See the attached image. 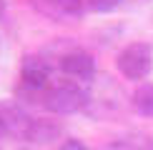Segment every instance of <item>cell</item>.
I'll list each match as a JSON object with an SVG mask.
<instances>
[{
	"label": "cell",
	"mask_w": 153,
	"mask_h": 150,
	"mask_svg": "<svg viewBox=\"0 0 153 150\" xmlns=\"http://www.w3.org/2000/svg\"><path fill=\"white\" fill-rule=\"evenodd\" d=\"M50 62L43 55H25L20 60V73H18V85H15V95L18 103H40L43 105V95L53 83H50Z\"/></svg>",
	"instance_id": "cell-1"
},
{
	"label": "cell",
	"mask_w": 153,
	"mask_h": 150,
	"mask_svg": "<svg viewBox=\"0 0 153 150\" xmlns=\"http://www.w3.org/2000/svg\"><path fill=\"white\" fill-rule=\"evenodd\" d=\"M88 105H91V93L73 80H58L43 95V108L53 115H73L85 110Z\"/></svg>",
	"instance_id": "cell-2"
},
{
	"label": "cell",
	"mask_w": 153,
	"mask_h": 150,
	"mask_svg": "<svg viewBox=\"0 0 153 150\" xmlns=\"http://www.w3.org/2000/svg\"><path fill=\"white\" fill-rule=\"evenodd\" d=\"M116 68L126 80H146L153 68V48L148 43H131L118 53Z\"/></svg>",
	"instance_id": "cell-3"
},
{
	"label": "cell",
	"mask_w": 153,
	"mask_h": 150,
	"mask_svg": "<svg viewBox=\"0 0 153 150\" xmlns=\"http://www.w3.org/2000/svg\"><path fill=\"white\" fill-rule=\"evenodd\" d=\"M58 68L73 83H93L95 80V60L88 50L83 48H71L58 58Z\"/></svg>",
	"instance_id": "cell-4"
},
{
	"label": "cell",
	"mask_w": 153,
	"mask_h": 150,
	"mask_svg": "<svg viewBox=\"0 0 153 150\" xmlns=\"http://www.w3.org/2000/svg\"><path fill=\"white\" fill-rule=\"evenodd\" d=\"M30 8L55 23L78 20L85 12V0H28Z\"/></svg>",
	"instance_id": "cell-5"
},
{
	"label": "cell",
	"mask_w": 153,
	"mask_h": 150,
	"mask_svg": "<svg viewBox=\"0 0 153 150\" xmlns=\"http://www.w3.org/2000/svg\"><path fill=\"white\" fill-rule=\"evenodd\" d=\"M0 118H3V123H5L8 138H20V140L28 138V130H30V125H33V115H30L18 100L0 103Z\"/></svg>",
	"instance_id": "cell-6"
},
{
	"label": "cell",
	"mask_w": 153,
	"mask_h": 150,
	"mask_svg": "<svg viewBox=\"0 0 153 150\" xmlns=\"http://www.w3.org/2000/svg\"><path fill=\"white\" fill-rule=\"evenodd\" d=\"M60 133H63L60 123L50 120V118H33V125H30L25 140L28 143H38V145H48V143L58 140Z\"/></svg>",
	"instance_id": "cell-7"
},
{
	"label": "cell",
	"mask_w": 153,
	"mask_h": 150,
	"mask_svg": "<svg viewBox=\"0 0 153 150\" xmlns=\"http://www.w3.org/2000/svg\"><path fill=\"white\" fill-rule=\"evenodd\" d=\"M131 105L138 115L153 118V83H138L136 90L131 93Z\"/></svg>",
	"instance_id": "cell-8"
},
{
	"label": "cell",
	"mask_w": 153,
	"mask_h": 150,
	"mask_svg": "<svg viewBox=\"0 0 153 150\" xmlns=\"http://www.w3.org/2000/svg\"><path fill=\"white\" fill-rule=\"evenodd\" d=\"M123 0H85V8L91 12H113Z\"/></svg>",
	"instance_id": "cell-9"
},
{
	"label": "cell",
	"mask_w": 153,
	"mask_h": 150,
	"mask_svg": "<svg viewBox=\"0 0 153 150\" xmlns=\"http://www.w3.org/2000/svg\"><path fill=\"white\" fill-rule=\"evenodd\" d=\"M58 150H91V148H88L83 140H78V138H65V140L58 145Z\"/></svg>",
	"instance_id": "cell-10"
},
{
	"label": "cell",
	"mask_w": 153,
	"mask_h": 150,
	"mask_svg": "<svg viewBox=\"0 0 153 150\" xmlns=\"http://www.w3.org/2000/svg\"><path fill=\"white\" fill-rule=\"evenodd\" d=\"M5 12H8V0H0V20L5 18Z\"/></svg>",
	"instance_id": "cell-11"
},
{
	"label": "cell",
	"mask_w": 153,
	"mask_h": 150,
	"mask_svg": "<svg viewBox=\"0 0 153 150\" xmlns=\"http://www.w3.org/2000/svg\"><path fill=\"white\" fill-rule=\"evenodd\" d=\"M0 138H8V130H5V123H3V118H0Z\"/></svg>",
	"instance_id": "cell-12"
}]
</instances>
